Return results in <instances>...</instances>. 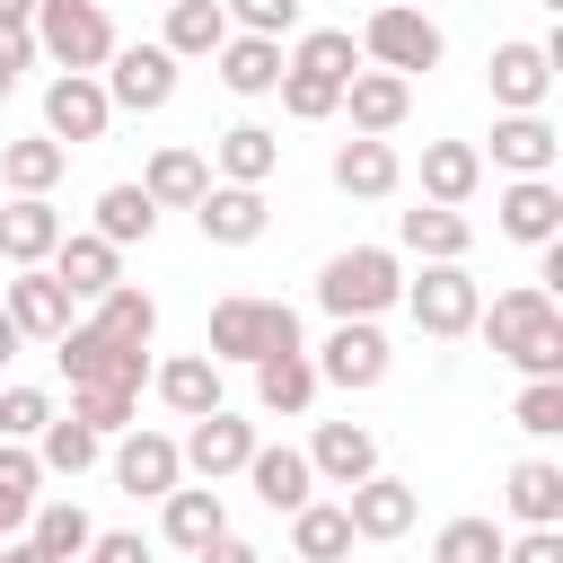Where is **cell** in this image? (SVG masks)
Masks as SVG:
<instances>
[{
  "instance_id": "3",
  "label": "cell",
  "mask_w": 563,
  "mask_h": 563,
  "mask_svg": "<svg viewBox=\"0 0 563 563\" xmlns=\"http://www.w3.org/2000/svg\"><path fill=\"white\" fill-rule=\"evenodd\" d=\"M202 352H211L220 369H229V361H246V369H255L264 352H308V343H299V317H290V299H246V290H238V299H220V308H211V334H202Z\"/></svg>"
},
{
  "instance_id": "35",
  "label": "cell",
  "mask_w": 563,
  "mask_h": 563,
  "mask_svg": "<svg viewBox=\"0 0 563 563\" xmlns=\"http://www.w3.org/2000/svg\"><path fill=\"white\" fill-rule=\"evenodd\" d=\"M229 35H238V26H229L220 0H167V35H158V44H167L176 62H211Z\"/></svg>"
},
{
  "instance_id": "41",
  "label": "cell",
  "mask_w": 563,
  "mask_h": 563,
  "mask_svg": "<svg viewBox=\"0 0 563 563\" xmlns=\"http://www.w3.org/2000/svg\"><path fill=\"white\" fill-rule=\"evenodd\" d=\"M150 229H158V202H150L141 185H106V194H97V238H106V246H141Z\"/></svg>"
},
{
  "instance_id": "16",
  "label": "cell",
  "mask_w": 563,
  "mask_h": 563,
  "mask_svg": "<svg viewBox=\"0 0 563 563\" xmlns=\"http://www.w3.org/2000/svg\"><path fill=\"white\" fill-rule=\"evenodd\" d=\"M44 273H53L70 299H88V308H97V299L123 282V246H106L97 229H62V246H53V264H44Z\"/></svg>"
},
{
  "instance_id": "38",
  "label": "cell",
  "mask_w": 563,
  "mask_h": 563,
  "mask_svg": "<svg viewBox=\"0 0 563 563\" xmlns=\"http://www.w3.org/2000/svg\"><path fill=\"white\" fill-rule=\"evenodd\" d=\"M62 167H70V150H62V141H44V132L0 150V185H9V194H53V185H62Z\"/></svg>"
},
{
  "instance_id": "21",
  "label": "cell",
  "mask_w": 563,
  "mask_h": 563,
  "mask_svg": "<svg viewBox=\"0 0 563 563\" xmlns=\"http://www.w3.org/2000/svg\"><path fill=\"white\" fill-rule=\"evenodd\" d=\"M158 528H167L176 554H202L211 537H229V501H220V484H176V493L158 501Z\"/></svg>"
},
{
  "instance_id": "39",
  "label": "cell",
  "mask_w": 563,
  "mask_h": 563,
  "mask_svg": "<svg viewBox=\"0 0 563 563\" xmlns=\"http://www.w3.org/2000/svg\"><path fill=\"white\" fill-rule=\"evenodd\" d=\"M88 325H97V334H114V343H141V352H150V334H158V299H150V290H132V282H114V290L88 308Z\"/></svg>"
},
{
  "instance_id": "32",
  "label": "cell",
  "mask_w": 563,
  "mask_h": 563,
  "mask_svg": "<svg viewBox=\"0 0 563 563\" xmlns=\"http://www.w3.org/2000/svg\"><path fill=\"white\" fill-rule=\"evenodd\" d=\"M211 167H220V185H264V176L282 167V132H264V123H229V132L211 141Z\"/></svg>"
},
{
  "instance_id": "36",
  "label": "cell",
  "mask_w": 563,
  "mask_h": 563,
  "mask_svg": "<svg viewBox=\"0 0 563 563\" xmlns=\"http://www.w3.org/2000/svg\"><path fill=\"white\" fill-rule=\"evenodd\" d=\"M255 405L264 413H308L317 405V361L308 352H264L255 361Z\"/></svg>"
},
{
  "instance_id": "50",
  "label": "cell",
  "mask_w": 563,
  "mask_h": 563,
  "mask_svg": "<svg viewBox=\"0 0 563 563\" xmlns=\"http://www.w3.org/2000/svg\"><path fill=\"white\" fill-rule=\"evenodd\" d=\"M79 563H150V545H141V528H97V545Z\"/></svg>"
},
{
  "instance_id": "54",
  "label": "cell",
  "mask_w": 563,
  "mask_h": 563,
  "mask_svg": "<svg viewBox=\"0 0 563 563\" xmlns=\"http://www.w3.org/2000/svg\"><path fill=\"white\" fill-rule=\"evenodd\" d=\"M18 343H26V334H18V325H9V308H0V369L18 361Z\"/></svg>"
},
{
  "instance_id": "4",
  "label": "cell",
  "mask_w": 563,
  "mask_h": 563,
  "mask_svg": "<svg viewBox=\"0 0 563 563\" xmlns=\"http://www.w3.org/2000/svg\"><path fill=\"white\" fill-rule=\"evenodd\" d=\"M35 53L53 62V70H106L114 62V18H106V0H35Z\"/></svg>"
},
{
  "instance_id": "56",
  "label": "cell",
  "mask_w": 563,
  "mask_h": 563,
  "mask_svg": "<svg viewBox=\"0 0 563 563\" xmlns=\"http://www.w3.org/2000/svg\"><path fill=\"white\" fill-rule=\"evenodd\" d=\"M396 9H431V0H396Z\"/></svg>"
},
{
  "instance_id": "40",
  "label": "cell",
  "mask_w": 563,
  "mask_h": 563,
  "mask_svg": "<svg viewBox=\"0 0 563 563\" xmlns=\"http://www.w3.org/2000/svg\"><path fill=\"white\" fill-rule=\"evenodd\" d=\"M97 457H106V440H97L88 422H70V413H53V422L35 431V466H44V475H88Z\"/></svg>"
},
{
  "instance_id": "29",
  "label": "cell",
  "mask_w": 563,
  "mask_h": 563,
  "mask_svg": "<svg viewBox=\"0 0 563 563\" xmlns=\"http://www.w3.org/2000/svg\"><path fill=\"white\" fill-rule=\"evenodd\" d=\"M282 70H308V79H325V88H352V70H369V62H361L352 26H299V44L282 53Z\"/></svg>"
},
{
  "instance_id": "43",
  "label": "cell",
  "mask_w": 563,
  "mask_h": 563,
  "mask_svg": "<svg viewBox=\"0 0 563 563\" xmlns=\"http://www.w3.org/2000/svg\"><path fill=\"white\" fill-rule=\"evenodd\" d=\"M501 545H510L501 519H475V510H466V519H449V528L431 537V563H501Z\"/></svg>"
},
{
  "instance_id": "26",
  "label": "cell",
  "mask_w": 563,
  "mask_h": 563,
  "mask_svg": "<svg viewBox=\"0 0 563 563\" xmlns=\"http://www.w3.org/2000/svg\"><path fill=\"white\" fill-rule=\"evenodd\" d=\"M396 185H405V158H396L387 141H361V132H352V141L334 150V194H352V202H387Z\"/></svg>"
},
{
  "instance_id": "47",
  "label": "cell",
  "mask_w": 563,
  "mask_h": 563,
  "mask_svg": "<svg viewBox=\"0 0 563 563\" xmlns=\"http://www.w3.org/2000/svg\"><path fill=\"white\" fill-rule=\"evenodd\" d=\"M44 422H53V396L44 387H0V440H26L35 449Z\"/></svg>"
},
{
  "instance_id": "7",
  "label": "cell",
  "mask_w": 563,
  "mask_h": 563,
  "mask_svg": "<svg viewBox=\"0 0 563 563\" xmlns=\"http://www.w3.org/2000/svg\"><path fill=\"white\" fill-rule=\"evenodd\" d=\"M53 361H62V378H70V387H123V396H141V378H150V352H141V343L97 334L88 317L53 343Z\"/></svg>"
},
{
  "instance_id": "14",
  "label": "cell",
  "mask_w": 563,
  "mask_h": 563,
  "mask_svg": "<svg viewBox=\"0 0 563 563\" xmlns=\"http://www.w3.org/2000/svg\"><path fill=\"white\" fill-rule=\"evenodd\" d=\"M114 484H123L132 501H167V493L185 484V457H176V440H167V431H141V422H132V431L114 440Z\"/></svg>"
},
{
  "instance_id": "19",
  "label": "cell",
  "mask_w": 563,
  "mask_h": 563,
  "mask_svg": "<svg viewBox=\"0 0 563 563\" xmlns=\"http://www.w3.org/2000/svg\"><path fill=\"white\" fill-rule=\"evenodd\" d=\"M334 114H352L361 141H387V132L413 114V79H396V70H352V88H343Z\"/></svg>"
},
{
  "instance_id": "8",
  "label": "cell",
  "mask_w": 563,
  "mask_h": 563,
  "mask_svg": "<svg viewBox=\"0 0 563 563\" xmlns=\"http://www.w3.org/2000/svg\"><path fill=\"white\" fill-rule=\"evenodd\" d=\"M97 79H106V106L114 114H158L176 97V53L167 44H114V62Z\"/></svg>"
},
{
  "instance_id": "51",
  "label": "cell",
  "mask_w": 563,
  "mask_h": 563,
  "mask_svg": "<svg viewBox=\"0 0 563 563\" xmlns=\"http://www.w3.org/2000/svg\"><path fill=\"white\" fill-rule=\"evenodd\" d=\"M26 62H35V35H26V26H18V35H0V106L18 97V70H26Z\"/></svg>"
},
{
  "instance_id": "12",
  "label": "cell",
  "mask_w": 563,
  "mask_h": 563,
  "mask_svg": "<svg viewBox=\"0 0 563 563\" xmlns=\"http://www.w3.org/2000/svg\"><path fill=\"white\" fill-rule=\"evenodd\" d=\"M387 361H396L387 334H378L369 317H352V325H334V334L317 343V387H352V396H361V387L387 378Z\"/></svg>"
},
{
  "instance_id": "37",
  "label": "cell",
  "mask_w": 563,
  "mask_h": 563,
  "mask_svg": "<svg viewBox=\"0 0 563 563\" xmlns=\"http://www.w3.org/2000/svg\"><path fill=\"white\" fill-rule=\"evenodd\" d=\"M290 554H299V563H343V554H352V519H343V501H308V510H290Z\"/></svg>"
},
{
  "instance_id": "49",
  "label": "cell",
  "mask_w": 563,
  "mask_h": 563,
  "mask_svg": "<svg viewBox=\"0 0 563 563\" xmlns=\"http://www.w3.org/2000/svg\"><path fill=\"white\" fill-rule=\"evenodd\" d=\"M501 563H563V528H519L501 545Z\"/></svg>"
},
{
  "instance_id": "55",
  "label": "cell",
  "mask_w": 563,
  "mask_h": 563,
  "mask_svg": "<svg viewBox=\"0 0 563 563\" xmlns=\"http://www.w3.org/2000/svg\"><path fill=\"white\" fill-rule=\"evenodd\" d=\"M0 563H44V554H35L26 537H9V545H0Z\"/></svg>"
},
{
  "instance_id": "23",
  "label": "cell",
  "mask_w": 563,
  "mask_h": 563,
  "mask_svg": "<svg viewBox=\"0 0 563 563\" xmlns=\"http://www.w3.org/2000/svg\"><path fill=\"white\" fill-rule=\"evenodd\" d=\"M141 194H150L158 211H194V202L211 194V158H202V150H185V141H167V150H150Z\"/></svg>"
},
{
  "instance_id": "20",
  "label": "cell",
  "mask_w": 563,
  "mask_h": 563,
  "mask_svg": "<svg viewBox=\"0 0 563 563\" xmlns=\"http://www.w3.org/2000/svg\"><path fill=\"white\" fill-rule=\"evenodd\" d=\"M194 220H202V238H211V246H255V238L273 229L264 185H211V194L194 202Z\"/></svg>"
},
{
  "instance_id": "33",
  "label": "cell",
  "mask_w": 563,
  "mask_h": 563,
  "mask_svg": "<svg viewBox=\"0 0 563 563\" xmlns=\"http://www.w3.org/2000/svg\"><path fill=\"white\" fill-rule=\"evenodd\" d=\"M246 484H255L264 510H308V501H317V475H308L299 449H255V457H246Z\"/></svg>"
},
{
  "instance_id": "30",
  "label": "cell",
  "mask_w": 563,
  "mask_h": 563,
  "mask_svg": "<svg viewBox=\"0 0 563 563\" xmlns=\"http://www.w3.org/2000/svg\"><path fill=\"white\" fill-rule=\"evenodd\" d=\"M475 185H484V150L475 141H422V202L457 211Z\"/></svg>"
},
{
  "instance_id": "15",
  "label": "cell",
  "mask_w": 563,
  "mask_h": 563,
  "mask_svg": "<svg viewBox=\"0 0 563 563\" xmlns=\"http://www.w3.org/2000/svg\"><path fill=\"white\" fill-rule=\"evenodd\" d=\"M545 88H554V53L545 44H528V35L493 44V106L501 114H545Z\"/></svg>"
},
{
  "instance_id": "6",
  "label": "cell",
  "mask_w": 563,
  "mask_h": 563,
  "mask_svg": "<svg viewBox=\"0 0 563 563\" xmlns=\"http://www.w3.org/2000/svg\"><path fill=\"white\" fill-rule=\"evenodd\" d=\"M431 343H457V334H475V308H484V290H475V273L466 264H422V282H405V299H396Z\"/></svg>"
},
{
  "instance_id": "22",
  "label": "cell",
  "mask_w": 563,
  "mask_h": 563,
  "mask_svg": "<svg viewBox=\"0 0 563 563\" xmlns=\"http://www.w3.org/2000/svg\"><path fill=\"white\" fill-rule=\"evenodd\" d=\"M53 246H62V211L44 202V194H9V211H0V264H53Z\"/></svg>"
},
{
  "instance_id": "31",
  "label": "cell",
  "mask_w": 563,
  "mask_h": 563,
  "mask_svg": "<svg viewBox=\"0 0 563 563\" xmlns=\"http://www.w3.org/2000/svg\"><path fill=\"white\" fill-rule=\"evenodd\" d=\"M211 62H220V88L229 97H273L282 88V44L273 35H229Z\"/></svg>"
},
{
  "instance_id": "44",
  "label": "cell",
  "mask_w": 563,
  "mask_h": 563,
  "mask_svg": "<svg viewBox=\"0 0 563 563\" xmlns=\"http://www.w3.org/2000/svg\"><path fill=\"white\" fill-rule=\"evenodd\" d=\"M132 413H141V396H123V387H70V422H88L97 440L132 431Z\"/></svg>"
},
{
  "instance_id": "24",
  "label": "cell",
  "mask_w": 563,
  "mask_h": 563,
  "mask_svg": "<svg viewBox=\"0 0 563 563\" xmlns=\"http://www.w3.org/2000/svg\"><path fill=\"white\" fill-rule=\"evenodd\" d=\"M150 387H158V405H167V413H185V422L220 413V361H211V352H176V361H158V369H150Z\"/></svg>"
},
{
  "instance_id": "52",
  "label": "cell",
  "mask_w": 563,
  "mask_h": 563,
  "mask_svg": "<svg viewBox=\"0 0 563 563\" xmlns=\"http://www.w3.org/2000/svg\"><path fill=\"white\" fill-rule=\"evenodd\" d=\"M194 563H264V545H246V537H211Z\"/></svg>"
},
{
  "instance_id": "1",
  "label": "cell",
  "mask_w": 563,
  "mask_h": 563,
  "mask_svg": "<svg viewBox=\"0 0 563 563\" xmlns=\"http://www.w3.org/2000/svg\"><path fill=\"white\" fill-rule=\"evenodd\" d=\"M475 334H484L519 378H563V308H554V290H537V282L501 290L493 308H475Z\"/></svg>"
},
{
  "instance_id": "46",
  "label": "cell",
  "mask_w": 563,
  "mask_h": 563,
  "mask_svg": "<svg viewBox=\"0 0 563 563\" xmlns=\"http://www.w3.org/2000/svg\"><path fill=\"white\" fill-rule=\"evenodd\" d=\"M510 422H519L528 440H554V431H563V378H528L519 405H510Z\"/></svg>"
},
{
  "instance_id": "5",
  "label": "cell",
  "mask_w": 563,
  "mask_h": 563,
  "mask_svg": "<svg viewBox=\"0 0 563 563\" xmlns=\"http://www.w3.org/2000/svg\"><path fill=\"white\" fill-rule=\"evenodd\" d=\"M352 44H361V62H369V70H396V79L440 70V53H449V44H440V26H431V9H396V0H387V9H369Z\"/></svg>"
},
{
  "instance_id": "34",
  "label": "cell",
  "mask_w": 563,
  "mask_h": 563,
  "mask_svg": "<svg viewBox=\"0 0 563 563\" xmlns=\"http://www.w3.org/2000/svg\"><path fill=\"white\" fill-rule=\"evenodd\" d=\"M26 545H35L44 563H79V554L97 545V519H88L79 501H35V510H26Z\"/></svg>"
},
{
  "instance_id": "9",
  "label": "cell",
  "mask_w": 563,
  "mask_h": 563,
  "mask_svg": "<svg viewBox=\"0 0 563 563\" xmlns=\"http://www.w3.org/2000/svg\"><path fill=\"white\" fill-rule=\"evenodd\" d=\"M114 106H106V79L97 70H53L44 79V141L79 150V141H106Z\"/></svg>"
},
{
  "instance_id": "27",
  "label": "cell",
  "mask_w": 563,
  "mask_h": 563,
  "mask_svg": "<svg viewBox=\"0 0 563 563\" xmlns=\"http://www.w3.org/2000/svg\"><path fill=\"white\" fill-rule=\"evenodd\" d=\"M396 238H405V255H422V264H466V246H475V220H466V211H440V202H422V211H396Z\"/></svg>"
},
{
  "instance_id": "25",
  "label": "cell",
  "mask_w": 563,
  "mask_h": 563,
  "mask_svg": "<svg viewBox=\"0 0 563 563\" xmlns=\"http://www.w3.org/2000/svg\"><path fill=\"white\" fill-rule=\"evenodd\" d=\"M554 158H563V141H554L545 114H493V167H510V176H554Z\"/></svg>"
},
{
  "instance_id": "11",
  "label": "cell",
  "mask_w": 563,
  "mask_h": 563,
  "mask_svg": "<svg viewBox=\"0 0 563 563\" xmlns=\"http://www.w3.org/2000/svg\"><path fill=\"white\" fill-rule=\"evenodd\" d=\"M0 308H9V325H18L26 343H62V334L79 325V317H70L79 299H70V290H62L44 264H26L18 282H0Z\"/></svg>"
},
{
  "instance_id": "45",
  "label": "cell",
  "mask_w": 563,
  "mask_h": 563,
  "mask_svg": "<svg viewBox=\"0 0 563 563\" xmlns=\"http://www.w3.org/2000/svg\"><path fill=\"white\" fill-rule=\"evenodd\" d=\"M220 9H229L238 35H273V44L299 35V18H308V0H220Z\"/></svg>"
},
{
  "instance_id": "53",
  "label": "cell",
  "mask_w": 563,
  "mask_h": 563,
  "mask_svg": "<svg viewBox=\"0 0 563 563\" xmlns=\"http://www.w3.org/2000/svg\"><path fill=\"white\" fill-rule=\"evenodd\" d=\"M18 26H35V0H0V35H18Z\"/></svg>"
},
{
  "instance_id": "28",
  "label": "cell",
  "mask_w": 563,
  "mask_h": 563,
  "mask_svg": "<svg viewBox=\"0 0 563 563\" xmlns=\"http://www.w3.org/2000/svg\"><path fill=\"white\" fill-rule=\"evenodd\" d=\"M501 510L519 528H563V466L554 457H519L510 484H501Z\"/></svg>"
},
{
  "instance_id": "42",
  "label": "cell",
  "mask_w": 563,
  "mask_h": 563,
  "mask_svg": "<svg viewBox=\"0 0 563 563\" xmlns=\"http://www.w3.org/2000/svg\"><path fill=\"white\" fill-rule=\"evenodd\" d=\"M35 484H44L35 449H26V440H0V528H26V510L44 501Z\"/></svg>"
},
{
  "instance_id": "17",
  "label": "cell",
  "mask_w": 563,
  "mask_h": 563,
  "mask_svg": "<svg viewBox=\"0 0 563 563\" xmlns=\"http://www.w3.org/2000/svg\"><path fill=\"white\" fill-rule=\"evenodd\" d=\"M493 220H501V238L545 246V238H563V185L554 176H510L501 202H493Z\"/></svg>"
},
{
  "instance_id": "10",
  "label": "cell",
  "mask_w": 563,
  "mask_h": 563,
  "mask_svg": "<svg viewBox=\"0 0 563 563\" xmlns=\"http://www.w3.org/2000/svg\"><path fill=\"white\" fill-rule=\"evenodd\" d=\"M343 519H352V545H396L413 519H422V493L405 475H369L343 493Z\"/></svg>"
},
{
  "instance_id": "48",
  "label": "cell",
  "mask_w": 563,
  "mask_h": 563,
  "mask_svg": "<svg viewBox=\"0 0 563 563\" xmlns=\"http://www.w3.org/2000/svg\"><path fill=\"white\" fill-rule=\"evenodd\" d=\"M343 106V88H325V79H308V70H282V114L290 123H325Z\"/></svg>"
},
{
  "instance_id": "2",
  "label": "cell",
  "mask_w": 563,
  "mask_h": 563,
  "mask_svg": "<svg viewBox=\"0 0 563 563\" xmlns=\"http://www.w3.org/2000/svg\"><path fill=\"white\" fill-rule=\"evenodd\" d=\"M405 299V264L387 255V246H343V255H325V273H317V308L334 317V325H352V317H387Z\"/></svg>"
},
{
  "instance_id": "18",
  "label": "cell",
  "mask_w": 563,
  "mask_h": 563,
  "mask_svg": "<svg viewBox=\"0 0 563 563\" xmlns=\"http://www.w3.org/2000/svg\"><path fill=\"white\" fill-rule=\"evenodd\" d=\"M299 457H308V475H325L334 493H352V484L378 475V431H361V422H317V440H308Z\"/></svg>"
},
{
  "instance_id": "13",
  "label": "cell",
  "mask_w": 563,
  "mask_h": 563,
  "mask_svg": "<svg viewBox=\"0 0 563 563\" xmlns=\"http://www.w3.org/2000/svg\"><path fill=\"white\" fill-rule=\"evenodd\" d=\"M264 440H255V422H238L229 405L220 413H202L185 440H176V457H185V475H202V484H220V475H246V457H255Z\"/></svg>"
},
{
  "instance_id": "57",
  "label": "cell",
  "mask_w": 563,
  "mask_h": 563,
  "mask_svg": "<svg viewBox=\"0 0 563 563\" xmlns=\"http://www.w3.org/2000/svg\"><path fill=\"white\" fill-rule=\"evenodd\" d=\"M0 545H9V528H0Z\"/></svg>"
}]
</instances>
